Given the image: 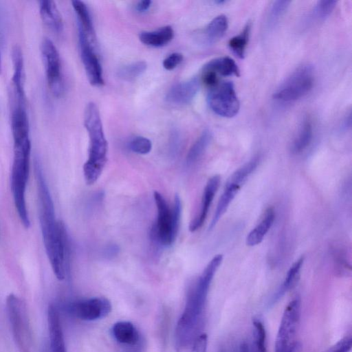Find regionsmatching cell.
I'll use <instances>...</instances> for the list:
<instances>
[{"label": "cell", "mask_w": 352, "mask_h": 352, "mask_svg": "<svg viewBox=\"0 0 352 352\" xmlns=\"http://www.w3.org/2000/svg\"><path fill=\"white\" fill-rule=\"evenodd\" d=\"M39 219L46 254L56 277L65 278L69 258V239L64 223L56 221L53 201L42 172L36 166Z\"/></svg>", "instance_id": "cell-1"}, {"label": "cell", "mask_w": 352, "mask_h": 352, "mask_svg": "<svg viewBox=\"0 0 352 352\" xmlns=\"http://www.w3.org/2000/svg\"><path fill=\"white\" fill-rule=\"evenodd\" d=\"M222 260V254L214 256L188 292L184 311L175 328V346L177 352L186 349L197 338L208 290Z\"/></svg>", "instance_id": "cell-2"}, {"label": "cell", "mask_w": 352, "mask_h": 352, "mask_svg": "<svg viewBox=\"0 0 352 352\" xmlns=\"http://www.w3.org/2000/svg\"><path fill=\"white\" fill-rule=\"evenodd\" d=\"M84 124L88 133L89 146L88 159L83 166V174L86 183L91 185L102 173L107 160L108 147L100 111L93 102H89L85 107Z\"/></svg>", "instance_id": "cell-3"}, {"label": "cell", "mask_w": 352, "mask_h": 352, "mask_svg": "<svg viewBox=\"0 0 352 352\" xmlns=\"http://www.w3.org/2000/svg\"><path fill=\"white\" fill-rule=\"evenodd\" d=\"M31 144L30 139L14 144L11 170V190L20 220L25 228L30 225L25 203V190L30 171Z\"/></svg>", "instance_id": "cell-4"}, {"label": "cell", "mask_w": 352, "mask_h": 352, "mask_svg": "<svg viewBox=\"0 0 352 352\" xmlns=\"http://www.w3.org/2000/svg\"><path fill=\"white\" fill-rule=\"evenodd\" d=\"M157 207V219L151 230L153 241L162 246L171 245L177 234L182 213V202L179 197L175 196L174 204L170 208L164 197L157 191L153 194Z\"/></svg>", "instance_id": "cell-5"}, {"label": "cell", "mask_w": 352, "mask_h": 352, "mask_svg": "<svg viewBox=\"0 0 352 352\" xmlns=\"http://www.w3.org/2000/svg\"><path fill=\"white\" fill-rule=\"evenodd\" d=\"M312 65H302L296 68L276 89L273 98L284 102L297 100L307 95L314 83Z\"/></svg>", "instance_id": "cell-6"}, {"label": "cell", "mask_w": 352, "mask_h": 352, "mask_svg": "<svg viewBox=\"0 0 352 352\" xmlns=\"http://www.w3.org/2000/svg\"><path fill=\"white\" fill-rule=\"evenodd\" d=\"M207 102L214 113L223 118L235 116L240 108L234 86L230 81H221L210 88Z\"/></svg>", "instance_id": "cell-7"}, {"label": "cell", "mask_w": 352, "mask_h": 352, "mask_svg": "<svg viewBox=\"0 0 352 352\" xmlns=\"http://www.w3.org/2000/svg\"><path fill=\"white\" fill-rule=\"evenodd\" d=\"M300 315V300L293 299L285 307L278 331L275 352H289L297 331Z\"/></svg>", "instance_id": "cell-8"}, {"label": "cell", "mask_w": 352, "mask_h": 352, "mask_svg": "<svg viewBox=\"0 0 352 352\" xmlns=\"http://www.w3.org/2000/svg\"><path fill=\"white\" fill-rule=\"evenodd\" d=\"M41 52L49 87L53 94L60 96L64 91L61 62L54 43L47 37L43 38Z\"/></svg>", "instance_id": "cell-9"}, {"label": "cell", "mask_w": 352, "mask_h": 352, "mask_svg": "<svg viewBox=\"0 0 352 352\" xmlns=\"http://www.w3.org/2000/svg\"><path fill=\"white\" fill-rule=\"evenodd\" d=\"M6 307L14 337L21 351L30 352L29 326L23 304L12 294L7 298Z\"/></svg>", "instance_id": "cell-10"}, {"label": "cell", "mask_w": 352, "mask_h": 352, "mask_svg": "<svg viewBox=\"0 0 352 352\" xmlns=\"http://www.w3.org/2000/svg\"><path fill=\"white\" fill-rule=\"evenodd\" d=\"M111 302L104 297L78 300L67 306L68 313L76 318L86 321L102 319L111 311Z\"/></svg>", "instance_id": "cell-11"}, {"label": "cell", "mask_w": 352, "mask_h": 352, "mask_svg": "<svg viewBox=\"0 0 352 352\" xmlns=\"http://www.w3.org/2000/svg\"><path fill=\"white\" fill-rule=\"evenodd\" d=\"M78 41L80 57L89 83L96 87L104 85L102 68L95 46L89 41L87 36L78 30Z\"/></svg>", "instance_id": "cell-12"}, {"label": "cell", "mask_w": 352, "mask_h": 352, "mask_svg": "<svg viewBox=\"0 0 352 352\" xmlns=\"http://www.w3.org/2000/svg\"><path fill=\"white\" fill-rule=\"evenodd\" d=\"M199 87L200 80L197 77L176 83L168 89L165 99L172 104H187L194 99Z\"/></svg>", "instance_id": "cell-13"}, {"label": "cell", "mask_w": 352, "mask_h": 352, "mask_svg": "<svg viewBox=\"0 0 352 352\" xmlns=\"http://www.w3.org/2000/svg\"><path fill=\"white\" fill-rule=\"evenodd\" d=\"M221 177L217 175L211 177L207 182L204 190L199 213L189 225L190 232H195L203 226L210 205L219 187Z\"/></svg>", "instance_id": "cell-14"}, {"label": "cell", "mask_w": 352, "mask_h": 352, "mask_svg": "<svg viewBox=\"0 0 352 352\" xmlns=\"http://www.w3.org/2000/svg\"><path fill=\"white\" fill-rule=\"evenodd\" d=\"M47 324L50 352H67L59 312L53 304L48 307Z\"/></svg>", "instance_id": "cell-15"}, {"label": "cell", "mask_w": 352, "mask_h": 352, "mask_svg": "<svg viewBox=\"0 0 352 352\" xmlns=\"http://www.w3.org/2000/svg\"><path fill=\"white\" fill-rule=\"evenodd\" d=\"M13 76L12 82L17 102L25 104L24 91V63L21 47L19 45L13 46L12 50Z\"/></svg>", "instance_id": "cell-16"}, {"label": "cell", "mask_w": 352, "mask_h": 352, "mask_svg": "<svg viewBox=\"0 0 352 352\" xmlns=\"http://www.w3.org/2000/svg\"><path fill=\"white\" fill-rule=\"evenodd\" d=\"M24 104L17 102L12 111L11 128L14 144L29 139V121Z\"/></svg>", "instance_id": "cell-17"}, {"label": "cell", "mask_w": 352, "mask_h": 352, "mask_svg": "<svg viewBox=\"0 0 352 352\" xmlns=\"http://www.w3.org/2000/svg\"><path fill=\"white\" fill-rule=\"evenodd\" d=\"M72 4L77 16L78 30L82 32L95 46L96 32L87 6L84 2L78 0L72 1Z\"/></svg>", "instance_id": "cell-18"}, {"label": "cell", "mask_w": 352, "mask_h": 352, "mask_svg": "<svg viewBox=\"0 0 352 352\" xmlns=\"http://www.w3.org/2000/svg\"><path fill=\"white\" fill-rule=\"evenodd\" d=\"M41 17L44 23L56 32H60L63 28L61 14L52 0H41L38 1Z\"/></svg>", "instance_id": "cell-19"}, {"label": "cell", "mask_w": 352, "mask_h": 352, "mask_svg": "<svg viewBox=\"0 0 352 352\" xmlns=\"http://www.w3.org/2000/svg\"><path fill=\"white\" fill-rule=\"evenodd\" d=\"M174 37V30L170 25H166L153 31L142 32L140 41L148 46L160 47L169 43Z\"/></svg>", "instance_id": "cell-20"}, {"label": "cell", "mask_w": 352, "mask_h": 352, "mask_svg": "<svg viewBox=\"0 0 352 352\" xmlns=\"http://www.w3.org/2000/svg\"><path fill=\"white\" fill-rule=\"evenodd\" d=\"M241 187V185L228 180L223 192L219 199L214 214L209 226V230H212L214 227L221 217L226 212Z\"/></svg>", "instance_id": "cell-21"}, {"label": "cell", "mask_w": 352, "mask_h": 352, "mask_svg": "<svg viewBox=\"0 0 352 352\" xmlns=\"http://www.w3.org/2000/svg\"><path fill=\"white\" fill-rule=\"evenodd\" d=\"M111 331L114 339L122 344L135 345L140 340L137 329L129 321L117 322L112 326Z\"/></svg>", "instance_id": "cell-22"}, {"label": "cell", "mask_w": 352, "mask_h": 352, "mask_svg": "<svg viewBox=\"0 0 352 352\" xmlns=\"http://www.w3.org/2000/svg\"><path fill=\"white\" fill-rule=\"evenodd\" d=\"M275 216V211L272 207H269L266 209L261 221L247 236V245L254 246L263 241L264 236L273 225Z\"/></svg>", "instance_id": "cell-23"}, {"label": "cell", "mask_w": 352, "mask_h": 352, "mask_svg": "<svg viewBox=\"0 0 352 352\" xmlns=\"http://www.w3.org/2000/svg\"><path fill=\"white\" fill-rule=\"evenodd\" d=\"M203 70H207L216 74L217 76H239V69L233 59L228 56L219 57L208 62Z\"/></svg>", "instance_id": "cell-24"}, {"label": "cell", "mask_w": 352, "mask_h": 352, "mask_svg": "<svg viewBox=\"0 0 352 352\" xmlns=\"http://www.w3.org/2000/svg\"><path fill=\"white\" fill-rule=\"evenodd\" d=\"M313 125L309 118H305L302 122L298 131L292 145L291 151L294 154L303 152L310 145L313 139Z\"/></svg>", "instance_id": "cell-25"}, {"label": "cell", "mask_w": 352, "mask_h": 352, "mask_svg": "<svg viewBox=\"0 0 352 352\" xmlns=\"http://www.w3.org/2000/svg\"><path fill=\"white\" fill-rule=\"evenodd\" d=\"M228 28L226 16L220 14L214 18L204 30V39L209 44H214L225 34Z\"/></svg>", "instance_id": "cell-26"}, {"label": "cell", "mask_w": 352, "mask_h": 352, "mask_svg": "<svg viewBox=\"0 0 352 352\" xmlns=\"http://www.w3.org/2000/svg\"><path fill=\"white\" fill-rule=\"evenodd\" d=\"M212 140V134L208 129L201 132L190 148L186 155V164L191 165L197 162L206 152Z\"/></svg>", "instance_id": "cell-27"}, {"label": "cell", "mask_w": 352, "mask_h": 352, "mask_svg": "<svg viewBox=\"0 0 352 352\" xmlns=\"http://www.w3.org/2000/svg\"><path fill=\"white\" fill-rule=\"evenodd\" d=\"M304 257L299 258L289 268L286 277L272 298V303H274L280 298H281L287 291L292 289L298 281L300 277V272L303 264Z\"/></svg>", "instance_id": "cell-28"}, {"label": "cell", "mask_w": 352, "mask_h": 352, "mask_svg": "<svg viewBox=\"0 0 352 352\" xmlns=\"http://www.w3.org/2000/svg\"><path fill=\"white\" fill-rule=\"evenodd\" d=\"M251 23H246L241 32L230 39L228 46L232 52L239 58H243L245 54L246 47L248 43Z\"/></svg>", "instance_id": "cell-29"}, {"label": "cell", "mask_w": 352, "mask_h": 352, "mask_svg": "<svg viewBox=\"0 0 352 352\" xmlns=\"http://www.w3.org/2000/svg\"><path fill=\"white\" fill-rule=\"evenodd\" d=\"M147 68L144 61L134 62L120 67L118 71L119 78L124 81H133L140 76Z\"/></svg>", "instance_id": "cell-30"}, {"label": "cell", "mask_w": 352, "mask_h": 352, "mask_svg": "<svg viewBox=\"0 0 352 352\" xmlns=\"http://www.w3.org/2000/svg\"><path fill=\"white\" fill-rule=\"evenodd\" d=\"M337 1L322 0L317 2L309 16L310 22H318L325 20L333 12Z\"/></svg>", "instance_id": "cell-31"}, {"label": "cell", "mask_w": 352, "mask_h": 352, "mask_svg": "<svg viewBox=\"0 0 352 352\" xmlns=\"http://www.w3.org/2000/svg\"><path fill=\"white\" fill-rule=\"evenodd\" d=\"M290 3L291 1H289L279 0L275 1L272 3L267 17L268 28H272L276 26L287 12Z\"/></svg>", "instance_id": "cell-32"}, {"label": "cell", "mask_w": 352, "mask_h": 352, "mask_svg": "<svg viewBox=\"0 0 352 352\" xmlns=\"http://www.w3.org/2000/svg\"><path fill=\"white\" fill-rule=\"evenodd\" d=\"M254 327V340L250 352H267L265 346L266 332L263 323L258 320L253 322Z\"/></svg>", "instance_id": "cell-33"}, {"label": "cell", "mask_w": 352, "mask_h": 352, "mask_svg": "<svg viewBox=\"0 0 352 352\" xmlns=\"http://www.w3.org/2000/svg\"><path fill=\"white\" fill-rule=\"evenodd\" d=\"M129 146L133 152L145 155L151 151L152 143L149 139L145 137L136 136L129 142Z\"/></svg>", "instance_id": "cell-34"}, {"label": "cell", "mask_w": 352, "mask_h": 352, "mask_svg": "<svg viewBox=\"0 0 352 352\" xmlns=\"http://www.w3.org/2000/svg\"><path fill=\"white\" fill-rule=\"evenodd\" d=\"M344 256V254L340 252V250L338 252H335L333 254L336 271L340 276H347L351 273V265Z\"/></svg>", "instance_id": "cell-35"}, {"label": "cell", "mask_w": 352, "mask_h": 352, "mask_svg": "<svg viewBox=\"0 0 352 352\" xmlns=\"http://www.w3.org/2000/svg\"><path fill=\"white\" fill-rule=\"evenodd\" d=\"M183 60V55L179 52L170 54L163 60V67L166 70H173Z\"/></svg>", "instance_id": "cell-36"}, {"label": "cell", "mask_w": 352, "mask_h": 352, "mask_svg": "<svg viewBox=\"0 0 352 352\" xmlns=\"http://www.w3.org/2000/svg\"><path fill=\"white\" fill-rule=\"evenodd\" d=\"M352 348V338L346 336L331 347L327 352H349Z\"/></svg>", "instance_id": "cell-37"}, {"label": "cell", "mask_w": 352, "mask_h": 352, "mask_svg": "<svg viewBox=\"0 0 352 352\" xmlns=\"http://www.w3.org/2000/svg\"><path fill=\"white\" fill-rule=\"evenodd\" d=\"M208 344V337L202 333L197 337L192 343L191 352H206Z\"/></svg>", "instance_id": "cell-38"}, {"label": "cell", "mask_w": 352, "mask_h": 352, "mask_svg": "<svg viewBox=\"0 0 352 352\" xmlns=\"http://www.w3.org/2000/svg\"><path fill=\"white\" fill-rule=\"evenodd\" d=\"M152 4V1L150 0H144L139 1L136 4V10L139 12H144L147 11Z\"/></svg>", "instance_id": "cell-39"}, {"label": "cell", "mask_w": 352, "mask_h": 352, "mask_svg": "<svg viewBox=\"0 0 352 352\" xmlns=\"http://www.w3.org/2000/svg\"><path fill=\"white\" fill-rule=\"evenodd\" d=\"M236 352H250V346L246 342H243L239 346Z\"/></svg>", "instance_id": "cell-40"}, {"label": "cell", "mask_w": 352, "mask_h": 352, "mask_svg": "<svg viewBox=\"0 0 352 352\" xmlns=\"http://www.w3.org/2000/svg\"><path fill=\"white\" fill-rule=\"evenodd\" d=\"M1 72V54H0V74Z\"/></svg>", "instance_id": "cell-41"}, {"label": "cell", "mask_w": 352, "mask_h": 352, "mask_svg": "<svg viewBox=\"0 0 352 352\" xmlns=\"http://www.w3.org/2000/svg\"><path fill=\"white\" fill-rule=\"evenodd\" d=\"M221 352H224V351H221Z\"/></svg>", "instance_id": "cell-42"}]
</instances>
